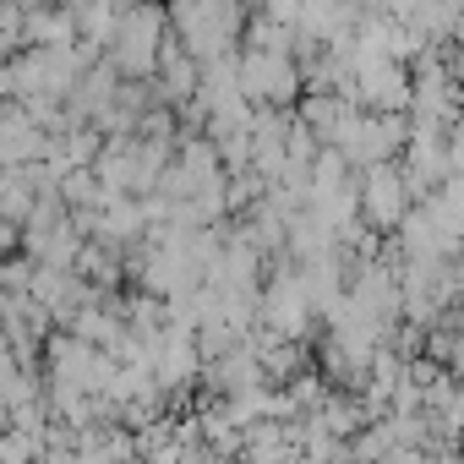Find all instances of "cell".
Returning <instances> with one entry per match:
<instances>
[{"instance_id":"6da1fadb","label":"cell","mask_w":464,"mask_h":464,"mask_svg":"<svg viewBox=\"0 0 464 464\" xmlns=\"http://www.w3.org/2000/svg\"><path fill=\"white\" fill-rule=\"evenodd\" d=\"M366 213H372V224H399L404 218V197H410V180L399 175V169H388V164H372V175H366Z\"/></svg>"},{"instance_id":"7a4b0ae2","label":"cell","mask_w":464,"mask_h":464,"mask_svg":"<svg viewBox=\"0 0 464 464\" xmlns=\"http://www.w3.org/2000/svg\"><path fill=\"white\" fill-rule=\"evenodd\" d=\"M44 459V437L23 431V426H0V464H39Z\"/></svg>"}]
</instances>
